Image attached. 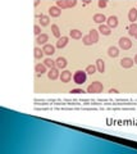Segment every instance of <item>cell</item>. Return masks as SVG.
Returning <instances> with one entry per match:
<instances>
[{"mask_svg": "<svg viewBox=\"0 0 137 154\" xmlns=\"http://www.w3.org/2000/svg\"><path fill=\"white\" fill-rule=\"evenodd\" d=\"M103 90H104V86H103V84L100 82V81H94L91 85H88L87 93H90V94H100V93H103Z\"/></svg>", "mask_w": 137, "mask_h": 154, "instance_id": "6da1fadb", "label": "cell"}, {"mask_svg": "<svg viewBox=\"0 0 137 154\" xmlns=\"http://www.w3.org/2000/svg\"><path fill=\"white\" fill-rule=\"evenodd\" d=\"M86 79H87L86 71H77V72H74V75H73V81H74V84H77V85H82L83 82H86Z\"/></svg>", "mask_w": 137, "mask_h": 154, "instance_id": "7a4b0ae2", "label": "cell"}, {"mask_svg": "<svg viewBox=\"0 0 137 154\" xmlns=\"http://www.w3.org/2000/svg\"><path fill=\"white\" fill-rule=\"evenodd\" d=\"M56 5L60 9H68L77 5V0H56Z\"/></svg>", "mask_w": 137, "mask_h": 154, "instance_id": "3957f363", "label": "cell"}, {"mask_svg": "<svg viewBox=\"0 0 137 154\" xmlns=\"http://www.w3.org/2000/svg\"><path fill=\"white\" fill-rule=\"evenodd\" d=\"M118 44H119V48H121V49L128 50V49H131V46H132V41L130 40L128 37H121V38H119V41H118Z\"/></svg>", "mask_w": 137, "mask_h": 154, "instance_id": "277c9868", "label": "cell"}, {"mask_svg": "<svg viewBox=\"0 0 137 154\" xmlns=\"http://www.w3.org/2000/svg\"><path fill=\"white\" fill-rule=\"evenodd\" d=\"M59 79H60V81H62V82L68 84L69 81L72 80V72H70V71H63L62 73H60Z\"/></svg>", "mask_w": 137, "mask_h": 154, "instance_id": "5b68a950", "label": "cell"}, {"mask_svg": "<svg viewBox=\"0 0 137 154\" xmlns=\"http://www.w3.org/2000/svg\"><path fill=\"white\" fill-rule=\"evenodd\" d=\"M133 64H135V60L128 57H126L121 60V66L123 67V68H131V67H133Z\"/></svg>", "mask_w": 137, "mask_h": 154, "instance_id": "8992f818", "label": "cell"}, {"mask_svg": "<svg viewBox=\"0 0 137 154\" xmlns=\"http://www.w3.org/2000/svg\"><path fill=\"white\" fill-rule=\"evenodd\" d=\"M99 32H100L101 35H104V36H109L112 33V28L108 25H104V23H101V25L99 26Z\"/></svg>", "mask_w": 137, "mask_h": 154, "instance_id": "52a82bcc", "label": "cell"}, {"mask_svg": "<svg viewBox=\"0 0 137 154\" xmlns=\"http://www.w3.org/2000/svg\"><path fill=\"white\" fill-rule=\"evenodd\" d=\"M59 76H60V72H59V68H56V67L50 68V71L48 72V77L50 80H56L59 79Z\"/></svg>", "mask_w": 137, "mask_h": 154, "instance_id": "ba28073f", "label": "cell"}, {"mask_svg": "<svg viewBox=\"0 0 137 154\" xmlns=\"http://www.w3.org/2000/svg\"><path fill=\"white\" fill-rule=\"evenodd\" d=\"M60 14H62V9H60L58 5H54V7L49 8V16H51V17H59Z\"/></svg>", "mask_w": 137, "mask_h": 154, "instance_id": "9c48e42d", "label": "cell"}, {"mask_svg": "<svg viewBox=\"0 0 137 154\" xmlns=\"http://www.w3.org/2000/svg\"><path fill=\"white\" fill-rule=\"evenodd\" d=\"M55 67L56 68H59V69L65 68V67H67V59L63 58V57H59L58 59L55 60Z\"/></svg>", "mask_w": 137, "mask_h": 154, "instance_id": "30bf717a", "label": "cell"}, {"mask_svg": "<svg viewBox=\"0 0 137 154\" xmlns=\"http://www.w3.org/2000/svg\"><path fill=\"white\" fill-rule=\"evenodd\" d=\"M106 25L109 26L110 28H115L118 26V18L115 16H110L106 18Z\"/></svg>", "mask_w": 137, "mask_h": 154, "instance_id": "8fae6325", "label": "cell"}, {"mask_svg": "<svg viewBox=\"0 0 137 154\" xmlns=\"http://www.w3.org/2000/svg\"><path fill=\"white\" fill-rule=\"evenodd\" d=\"M48 41H49V36L46 35V33H41V35H39L36 38V42L39 45H45V44H48Z\"/></svg>", "mask_w": 137, "mask_h": 154, "instance_id": "7c38bea8", "label": "cell"}, {"mask_svg": "<svg viewBox=\"0 0 137 154\" xmlns=\"http://www.w3.org/2000/svg\"><path fill=\"white\" fill-rule=\"evenodd\" d=\"M42 50H44V53L46 55H53L55 53V46L51 45V44H45L44 48H42Z\"/></svg>", "mask_w": 137, "mask_h": 154, "instance_id": "4fadbf2b", "label": "cell"}, {"mask_svg": "<svg viewBox=\"0 0 137 154\" xmlns=\"http://www.w3.org/2000/svg\"><path fill=\"white\" fill-rule=\"evenodd\" d=\"M68 40L69 38L67 36H60L58 38V41H56V48H59V49H62V48H64L65 45L68 44Z\"/></svg>", "mask_w": 137, "mask_h": 154, "instance_id": "5bb4252c", "label": "cell"}, {"mask_svg": "<svg viewBox=\"0 0 137 154\" xmlns=\"http://www.w3.org/2000/svg\"><path fill=\"white\" fill-rule=\"evenodd\" d=\"M106 21V17L104 16L103 13H96L95 16H94V22L95 23H99V25H101V23H104Z\"/></svg>", "mask_w": 137, "mask_h": 154, "instance_id": "9a60e30c", "label": "cell"}, {"mask_svg": "<svg viewBox=\"0 0 137 154\" xmlns=\"http://www.w3.org/2000/svg\"><path fill=\"white\" fill-rule=\"evenodd\" d=\"M35 72L37 73V76L44 75L45 72H46V66H45V64H41V63H37V64L35 66Z\"/></svg>", "mask_w": 137, "mask_h": 154, "instance_id": "2e32d148", "label": "cell"}, {"mask_svg": "<svg viewBox=\"0 0 137 154\" xmlns=\"http://www.w3.org/2000/svg\"><path fill=\"white\" fill-rule=\"evenodd\" d=\"M137 19V8H132L128 12V21H131L132 23H135V21Z\"/></svg>", "mask_w": 137, "mask_h": 154, "instance_id": "e0dca14e", "label": "cell"}, {"mask_svg": "<svg viewBox=\"0 0 137 154\" xmlns=\"http://www.w3.org/2000/svg\"><path fill=\"white\" fill-rule=\"evenodd\" d=\"M96 68L100 73H104V72H105V62H104L101 58H99L96 60Z\"/></svg>", "mask_w": 137, "mask_h": 154, "instance_id": "ac0fdd59", "label": "cell"}, {"mask_svg": "<svg viewBox=\"0 0 137 154\" xmlns=\"http://www.w3.org/2000/svg\"><path fill=\"white\" fill-rule=\"evenodd\" d=\"M69 36L74 38V40H79V38H82V32L79 31V30H70L69 31Z\"/></svg>", "mask_w": 137, "mask_h": 154, "instance_id": "d6986e66", "label": "cell"}, {"mask_svg": "<svg viewBox=\"0 0 137 154\" xmlns=\"http://www.w3.org/2000/svg\"><path fill=\"white\" fill-rule=\"evenodd\" d=\"M90 37H91V40H92V42L94 44H96V42L99 41V30H90Z\"/></svg>", "mask_w": 137, "mask_h": 154, "instance_id": "ffe728a7", "label": "cell"}, {"mask_svg": "<svg viewBox=\"0 0 137 154\" xmlns=\"http://www.w3.org/2000/svg\"><path fill=\"white\" fill-rule=\"evenodd\" d=\"M108 55H109L110 58H117L118 55H119V50H118V48L110 46L109 49H108Z\"/></svg>", "mask_w": 137, "mask_h": 154, "instance_id": "44dd1931", "label": "cell"}, {"mask_svg": "<svg viewBox=\"0 0 137 154\" xmlns=\"http://www.w3.org/2000/svg\"><path fill=\"white\" fill-rule=\"evenodd\" d=\"M50 23V17L49 16H41L40 17V26H48Z\"/></svg>", "mask_w": 137, "mask_h": 154, "instance_id": "7402d4cb", "label": "cell"}, {"mask_svg": "<svg viewBox=\"0 0 137 154\" xmlns=\"http://www.w3.org/2000/svg\"><path fill=\"white\" fill-rule=\"evenodd\" d=\"M51 31H53V35H54L56 38L60 37V30H59L58 25H51Z\"/></svg>", "mask_w": 137, "mask_h": 154, "instance_id": "603a6c76", "label": "cell"}, {"mask_svg": "<svg viewBox=\"0 0 137 154\" xmlns=\"http://www.w3.org/2000/svg\"><path fill=\"white\" fill-rule=\"evenodd\" d=\"M128 33L131 36H136V33H137V23H132V25L130 26Z\"/></svg>", "mask_w": 137, "mask_h": 154, "instance_id": "cb8c5ba5", "label": "cell"}, {"mask_svg": "<svg viewBox=\"0 0 137 154\" xmlns=\"http://www.w3.org/2000/svg\"><path fill=\"white\" fill-rule=\"evenodd\" d=\"M35 58H36V59H41V58H42V55H44L45 54V53H44V50H42V49H40V48H35Z\"/></svg>", "mask_w": 137, "mask_h": 154, "instance_id": "d4e9b609", "label": "cell"}, {"mask_svg": "<svg viewBox=\"0 0 137 154\" xmlns=\"http://www.w3.org/2000/svg\"><path fill=\"white\" fill-rule=\"evenodd\" d=\"M96 71H97L96 64H95V66L90 64V66H87V67H86V72H87V75H94V73H96Z\"/></svg>", "mask_w": 137, "mask_h": 154, "instance_id": "484cf974", "label": "cell"}, {"mask_svg": "<svg viewBox=\"0 0 137 154\" xmlns=\"http://www.w3.org/2000/svg\"><path fill=\"white\" fill-rule=\"evenodd\" d=\"M44 64H45L46 67H49V68H54V67H55V60H53V59H50V58H48V59H45V60H44Z\"/></svg>", "mask_w": 137, "mask_h": 154, "instance_id": "4316f807", "label": "cell"}, {"mask_svg": "<svg viewBox=\"0 0 137 154\" xmlns=\"http://www.w3.org/2000/svg\"><path fill=\"white\" fill-rule=\"evenodd\" d=\"M82 42H83V44L85 45H92L94 44V42H92V40H91V37H90V35H86V36H83L82 37Z\"/></svg>", "mask_w": 137, "mask_h": 154, "instance_id": "83f0119b", "label": "cell"}, {"mask_svg": "<svg viewBox=\"0 0 137 154\" xmlns=\"http://www.w3.org/2000/svg\"><path fill=\"white\" fill-rule=\"evenodd\" d=\"M34 33H35L36 36L41 35V26H40V25H35V26H34Z\"/></svg>", "mask_w": 137, "mask_h": 154, "instance_id": "f1b7e54d", "label": "cell"}, {"mask_svg": "<svg viewBox=\"0 0 137 154\" xmlns=\"http://www.w3.org/2000/svg\"><path fill=\"white\" fill-rule=\"evenodd\" d=\"M106 4H108V0H99V2H97L99 8H105Z\"/></svg>", "mask_w": 137, "mask_h": 154, "instance_id": "f546056e", "label": "cell"}, {"mask_svg": "<svg viewBox=\"0 0 137 154\" xmlns=\"http://www.w3.org/2000/svg\"><path fill=\"white\" fill-rule=\"evenodd\" d=\"M70 94H82V93H85V91L82 90V89H72L69 91Z\"/></svg>", "mask_w": 137, "mask_h": 154, "instance_id": "4dcf8cb0", "label": "cell"}, {"mask_svg": "<svg viewBox=\"0 0 137 154\" xmlns=\"http://www.w3.org/2000/svg\"><path fill=\"white\" fill-rule=\"evenodd\" d=\"M109 93H110V94H117V93H118V90H117V89H110V90H109Z\"/></svg>", "mask_w": 137, "mask_h": 154, "instance_id": "1f68e13d", "label": "cell"}, {"mask_svg": "<svg viewBox=\"0 0 137 154\" xmlns=\"http://www.w3.org/2000/svg\"><path fill=\"white\" fill-rule=\"evenodd\" d=\"M90 3H91V0H85V2H83L85 5H87V4H90Z\"/></svg>", "mask_w": 137, "mask_h": 154, "instance_id": "d6a6232c", "label": "cell"}, {"mask_svg": "<svg viewBox=\"0 0 137 154\" xmlns=\"http://www.w3.org/2000/svg\"><path fill=\"white\" fill-rule=\"evenodd\" d=\"M40 4V0H35V7H37Z\"/></svg>", "mask_w": 137, "mask_h": 154, "instance_id": "836d02e7", "label": "cell"}, {"mask_svg": "<svg viewBox=\"0 0 137 154\" xmlns=\"http://www.w3.org/2000/svg\"><path fill=\"white\" fill-rule=\"evenodd\" d=\"M133 60H135V63H136V64H137V54H136V55H135V58H133Z\"/></svg>", "mask_w": 137, "mask_h": 154, "instance_id": "e575fe53", "label": "cell"}, {"mask_svg": "<svg viewBox=\"0 0 137 154\" xmlns=\"http://www.w3.org/2000/svg\"><path fill=\"white\" fill-rule=\"evenodd\" d=\"M135 37H136V38H137V33H136V36H135Z\"/></svg>", "mask_w": 137, "mask_h": 154, "instance_id": "d590c367", "label": "cell"}]
</instances>
